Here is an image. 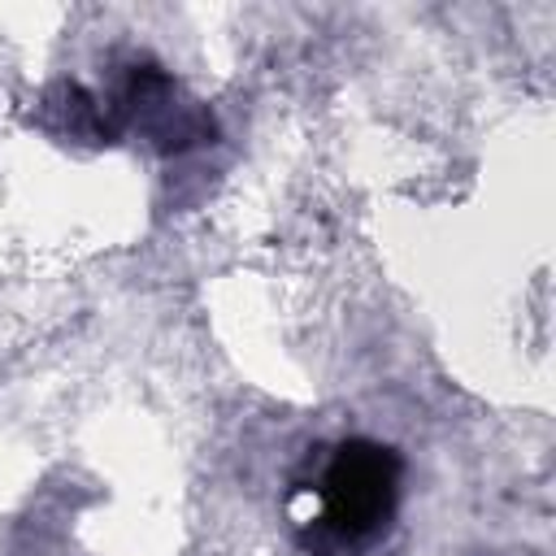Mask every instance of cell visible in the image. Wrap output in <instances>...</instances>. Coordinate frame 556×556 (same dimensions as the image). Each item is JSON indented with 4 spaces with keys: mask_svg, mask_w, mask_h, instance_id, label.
<instances>
[{
    "mask_svg": "<svg viewBox=\"0 0 556 556\" xmlns=\"http://www.w3.org/2000/svg\"><path fill=\"white\" fill-rule=\"evenodd\" d=\"M404 460L374 439H343L291 486V521L308 556H361L400 508Z\"/></svg>",
    "mask_w": 556,
    "mask_h": 556,
    "instance_id": "obj_1",
    "label": "cell"
}]
</instances>
